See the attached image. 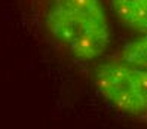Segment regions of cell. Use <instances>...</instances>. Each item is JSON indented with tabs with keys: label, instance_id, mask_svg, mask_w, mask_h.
<instances>
[{
	"label": "cell",
	"instance_id": "1",
	"mask_svg": "<svg viewBox=\"0 0 147 129\" xmlns=\"http://www.w3.org/2000/svg\"><path fill=\"white\" fill-rule=\"evenodd\" d=\"M34 31L63 61L95 62L111 43L104 0H22Z\"/></svg>",
	"mask_w": 147,
	"mask_h": 129
},
{
	"label": "cell",
	"instance_id": "2",
	"mask_svg": "<svg viewBox=\"0 0 147 129\" xmlns=\"http://www.w3.org/2000/svg\"><path fill=\"white\" fill-rule=\"evenodd\" d=\"M92 82L115 110L147 125V68L107 56L94 67Z\"/></svg>",
	"mask_w": 147,
	"mask_h": 129
},
{
	"label": "cell",
	"instance_id": "3",
	"mask_svg": "<svg viewBox=\"0 0 147 129\" xmlns=\"http://www.w3.org/2000/svg\"><path fill=\"white\" fill-rule=\"evenodd\" d=\"M117 21L137 34H147V0H104Z\"/></svg>",
	"mask_w": 147,
	"mask_h": 129
},
{
	"label": "cell",
	"instance_id": "4",
	"mask_svg": "<svg viewBox=\"0 0 147 129\" xmlns=\"http://www.w3.org/2000/svg\"><path fill=\"white\" fill-rule=\"evenodd\" d=\"M109 56L147 68V34H138L137 39L125 43Z\"/></svg>",
	"mask_w": 147,
	"mask_h": 129
}]
</instances>
